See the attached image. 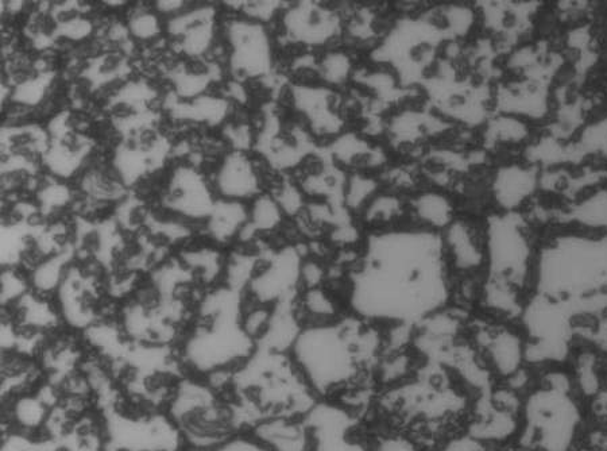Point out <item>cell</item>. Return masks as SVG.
<instances>
[{"mask_svg":"<svg viewBox=\"0 0 607 451\" xmlns=\"http://www.w3.org/2000/svg\"><path fill=\"white\" fill-rule=\"evenodd\" d=\"M354 279L351 307L381 326L421 322L451 296L442 240L420 229L375 234Z\"/></svg>","mask_w":607,"mask_h":451,"instance_id":"1","label":"cell"},{"mask_svg":"<svg viewBox=\"0 0 607 451\" xmlns=\"http://www.w3.org/2000/svg\"><path fill=\"white\" fill-rule=\"evenodd\" d=\"M293 365L312 395L332 400L374 380L365 325L307 326L292 345Z\"/></svg>","mask_w":607,"mask_h":451,"instance_id":"2","label":"cell"},{"mask_svg":"<svg viewBox=\"0 0 607 451\" xmlns=\"http://www.w3.org/2000/svg\"><path fill=\"white\" fill-rule=\"evenodd\" d=\"M467 325L466 338L481 354L496 383H504L528 365V341L518 323L481 318Z\"/></svg>","mask_w":607,"mask_h":451,"instance_id":"3","label":"cell"},{"mask_svg":"<svg viewBox=\"0 0 607 451\" xmlns=\"http://www.w3.org/2000/svg\"><path fill=\"white\" fill-rule=\"evenodd\" d=\"M447 267L459 276H478L486 273V222L470 218H456L440 235Z\"/></svg>","mask_w":607,"mask_h":451,"instance_id":"4","label":"cell"},{"mask_svg":"<svg viewBox=\"0 0 607 451\" xmlns=\"http://www.w3.org/2000/svg\"><path fill=\"white\" fill-rule=\"evenodd\" d=\"M539 173L533 167L509 164L498 169L491 181V198L502 214H521L536 198Z\"/></svg>","mask_w":607,"mask_h":451,"instance_id":"5","label":"cell"},{"mask_svg":"<svg viewBox=\"0 0 607 451\" xmlns=\"http://www.w3.org/2000/svg\"><path fill=\"white\" fill-rule=\"evenodd\" d=\"M258 441L272 451H315L316 437L311 424L301 420L280 418L261 424Z\"/></svg>","mask_w":607,"mask_h":451,"instance_id":"6","label":"cell"},{"mask_svg":"<svg viewBox=\"0 0 607 451\" xmlns=\"http://www.w3.org/2000/svg\"><path fill=\"white\" fill-rule=\"evenodd\" d=\"M413 221L419 223L416 229L442 234L456 218V208L452 200L439 191H427L417 195L409 207Z\"/></svg>","mask_w":607,"mask_h":451,"instance_id":"7","label":"cell"},{"mask_svg":"<svg viewBox=\"0 0 607 451\" xmlns=\"http://www.w3.org/2000/svg\"><path fill=\"white\" fill-rule=\"evenodd\" d=\"M301 311L304 327L336 325L346 318L342 303L328 287L304 289Z\"/></svg>","mask_w":607,"mask_h":451,"instance_id":"8","label":"cell"},{"mask_svg":"<svg viewBox=\"0 0 607 451\" xmlns=\"http://www.w3.org/2000/svg\"><path fill=\"white\" fill-rule=\"evenodd\" d=\"M234 30L239 67L250 73L264 71L268 64V45L264 32L255 26L246 25H239Z\"/></svg>","mask_w":607,"mask_h":451,"instance_id":"9","label":"cell"},{"mask_svg":"<svg viewBox=\"0 0 607 451\" xmlns=\"http://www.w3.org/2000/svg\"><path fill=\"white\" fill-rule=\"evenodd\" d=\"M409 212L404 202L396 195L377 194L361 212L363 222L375 227L378 233L398 229L397 222Z\"/></svg>","mask_w":607,"mask_h":451,"instance_id":"10","label":"cell"},{"mask_svg":"<svg viewBox=\"0 0 607 451\" xmlns=\"http://www.w3.org/2000/svg\"><path fill=\"white\" fill-rule=\"evenodd\" d=\"M257 177L247 158L237 154L228 158L220 175V188L231 198H247L257 191Z\"/></svg>","mask_w":607,"mask_h":451,"instance_id":"11","label":"cell"},{"mask_svg":"<svg viewBox=\"0 0 607 451\" xmlns=\"http://www.w3.org/2000/svg\"><path fill=\"white\" fill-rule=\"evenodd\" d=\"M532 130L527 119L500 114L487 122L485 140L494 145H520L531 140Z\"/></svg>","mask_w":607,"mask_h":451,"instance_id":"12","label":"cell"},{"mask_svg":"<svg viewBox=\"0 0 607 451\" xmlns=\"http://www.w3.org/2000/svg\"><path fill=\"white\" fill-rule=\"evenodd\" d=\"M375 195H377V184L369 177L362 175L351 177L344 188V202H346L347 208L350 211L359 212V214Z\"/></svg>","mask_w":607,"mask_h":451,"instance_id":"13","label":"cell"},{"mask_svg":"<svg viewBox=\"0 0 607 451\" xmlns=\"http://www.w3.org/2000/svg\"><path fill=\"white\" fill-rule=\"evenodd\" d=\"M282 212L276 200L261 198L254 204L250 226L262 231L272 230L281 222Z\"/></svg>","mask_w":607,"mask_h":451,"instance_id":"14","label":"cell"},{"mask_svg":"<svg viewBox=\"0 0 607 451\" xmlns=\"http://www.w3.org/2000/svg\"><path fill=\"white\" fill-rule=\"evenodd\" d=\"M272 323L273 315L268 308H254V310H251L249 314L246 315L245 321H243L242 330L247 337L255 339L268 333Z\"/></svg>","mask_w":607,"mask_h":451,"instance_id":"15","label":"cell"},{"mask_svg":"<svg viewBox=\"0 0 607 451\" xmlns=\"http://www.w3.org/2000/svg\"><path fill=\"white\" fill-rule=\"evenodd\" d=\"M328 280V271L322 262L316 260L304 261L300 267V281L305 289L324 287Z\"/></svg>","mask_w":607,"mask_h":451,"instance_id":"16","label":"cell"},{"mask_svg":"<svg viewBox=\"0 0 607 451\" xmlns=\"http://www.w3.org/2000/svg\"><path fill=\"white\" fill-rule=\"evenodd\" d=\"M324 69H326L324 72H326L327 80L332 83H340L346 79L347 73L350 72V61L343 55H331L327 57Z\"/></svg>","mask_w":607,"mask_h":451,"instance_id":"17","label":"cell"},{"mask_svg":"<svg viewBox=\"0 0 607 451\" xmlns=\"http://www.w3.org/2000/svg\"><path fill=\"white\" fill-rule=\"evenodd\" d=\"M220 451H272L268 446H265L261 441H246V439H238L228 443Z\"/></svg>","mask_w":607,"mask_h":451,"instance_id":"18","label":"cell"},{"mask_svg":"<svg viewBox=\"0 0 607 451\" xmlns=\"http://www.w3.org/2000/svg\"><path fill=\"white\" fill-rule=\"evenodd\" d=\"M133 30L139 37L153 36V34L157 32L156 18L149 17V15L138 18L137 21L134 22Z\"/></svg>","mask_w":607,"mask_h":451,"instance_id":"19","label":"cell"},{"mask_svg":"<svg viewBox=\"0 0 607 451\" xmlns=\"http://www.w3.org/2000/svg\"><path fill=\"white\" fill-rule=\"evenodd\" d=\"M574 451H593L590 449V447H587L586 445H583V443H581V446L578 447V449H575Z\"/></svg>","mask_w":607,"mask_h":451,"instance_id":"20","label":"cell"}]
</instances>
